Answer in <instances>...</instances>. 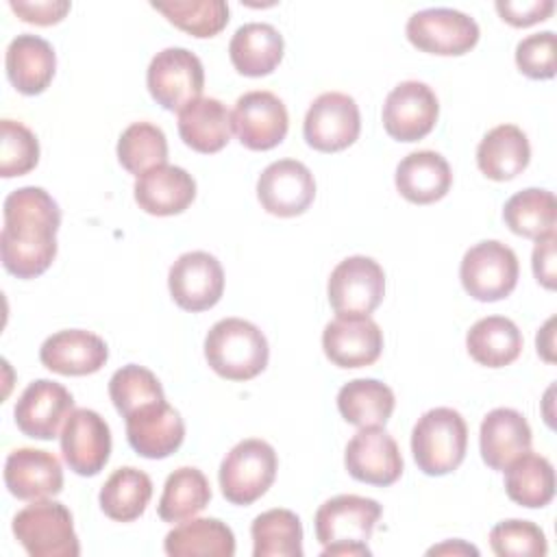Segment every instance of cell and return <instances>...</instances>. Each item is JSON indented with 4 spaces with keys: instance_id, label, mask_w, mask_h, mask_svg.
Returning a JSON list of instances; mask_svg holds the SVG:
<instances>
[{
    "instance_id": "obj_1",
    "label": "cell",
    "mask_w": 557,
    "mask_h": 557,
    "mask_svg": "<svg viewBox=\"0 0 557 557\" xmlns=\"http://www.w3.org/2000/svg\"><path fill=\"white\" fill-rule=\"evenodd\" d=\"M2 218L0 255L4 270L17 278L44 274L57 257V231L61 226L57 200L44 187L26 185L4 198Z\"/></svg>"
},
{
    "instance_id": "obj_2",
    "label": "cell",
    "mask_w": 557,
    "mask_h": 557,
    "mask_svg": "<svg viewBox=\"0 0 557 557\" xmlns=\"http://www.w3.org/2000/svg\"><path fill=\"white\" fill-rule=\"evenodd\" d=\"M383 509L374 498L339 494L324 500L313 518L315 540L324 546L322 557L370 555L368 540Z\"/></svg>"
},
{
    "instance_id": "obj_3",
    "label": "cell",
    "mask_w": 557,
    "mask_h": 557,
    "mask_svg": "<svg viewBox=\"0 0 557 557\" xmlns=\"http://www.w3.org/2000/svg\"><path fill=\"white\" fill-rule=\"evenodd\" d=\"M205 359L226 381H250L265 370L270 346L257 324L244 318H224L205 337Z\"/></svg>"
},
{
    "instance_id": "obj_4",
    "label": "cell",
    "mask_w": 557,
    "mask_h": 557,
    "mask_svg": "<svg viewBox=\"0 0 557 557\" xmlns=\"http://www.w3.org/2000/svg\"><path fill=\"white\" fill-rule=\"evenodd\" d=\"M468 448V424L457 409L435 407L418 418L411 431V453L418 470L444 476L461 466Z\"/></svg>"
},
{
    "instance_id": "obj_5",
    "label": "cell",
    "mask_w": 557,
    "mask_h": 557,
    "mask_svg": "<svg viewBox=\"0 0 557 557\" xmlns=\"http://www.w3.org/2000/svg\"><path fill=\"white\" fill-rule=\"evenodd\" d=\"M13 535L33 557H78L81 544L70 509L59 500H33L13 518Z\"/></svg>"
},
{
    "instance_id": "obj_6",
    "label": "cell",
    "mask_w": 557,
    "mask_h": 557,
    "mask_svg": "<svg viewBox=\"0 0 557 557\" xmlns=\"http://www.w3.org/2000/svg\"><path fill=\"white\" fill-rule=\"evenodd\" d=\"M276 470V450L265 440H242L220 463L218 481L222 496L233 505H252L272 487Z\"/></svg>"
},
{
    "instance_id": "obj_7",
    "label": "cell",
    "mask_w": 557,
    "mask_h": 557,
    "mask_svg": "<svg viewBox=\"0 0 557 557\" xmlns=\"http://www.w3.org/2000/svg\"><path fill=\"white\" fill-rule=\"evenodd\" d=\"M518 257L516 252L498 242L485 239L466 250L459 278L463 289L479 302H496L507 298L518 285Z\"/></svg>"
},
{
    "instance_id": "obj_8",
    "label": "cell",
    "mask_w": 557,
    "mask_h": 557,
    "mask_svg": "<svg viewBox=\"0 0 557 557\" xmlns=\"http://www.w3.org/2000/svg\"><path fill=\"white\" fill-rule=\"evenodd\" d=\"M413 48L437 57H461L470 52L479 37V24L463 11L435 7L416 11L405 26Z\"/></svg>"
},
{
    "instance_id": "obj_9",
    "label": "cell",
    "mask_w": 557,
    "mask_h": 557,
    "mask_svg": "<svg viewBox=\"0 0 557 557\" xmlns=\"http://www.w3.org/2000/svg\"><path fill=\"white\" fill-rule=\"evenodd\" d=\"M146 87L157 104L165 111H181L200 98L205 87V67L187 48H163L146 70Z\"/></svg>"
},
{
    "instance_id": "obj_10",
    "label": "cell",
    "mask_w": 557,
    "mask_h": 557,
    "mask_svg": "<svg viewBox=\"0 0 557 557\" xmlns=\"http://www.w3.org/2000/svg\"><path fill=\"white\" fill-rule=\"evenodd\" d=\"M326 294L337 315H370L385 296V272L372 257H346L333 268Z\"/></svg>"
},
{
    "instance_id": "obj_11",
    "label": "cell",
    "mask_w": 557,
    "mask_h": 557,
    "mask_svg": "<svg viewBox=\"0 0 557 557\" xmlns=\"http://www.w3.org/2000/svg\"><path fill=\"white\" fill-rule=\"evenodd\" d=\"M361 131L359 107L342 91L320 94L305 115V141L318 152H339L352 146Z\"/></svg>"
},
{
    "instance_id": "obj_12",
    "label": "cell",
    "mask_w": 557,
    "mask_h": 557,
    "mask_svg": "<svg viewBox=\"0 0 557 557\" xmlns=\"http://www.w3.org/2000/svg\"><path fill=\"white\" fill-rule=\"evenodd\" d=\"M383 128L396 141H418L426 137L440 117L435 91L422 81L398 83L383 102Z\"/></svg>"
},
{
    "instance_id": "obj_13",
    "label": "cell",
    "mask_w": 557,
    "mask_h": 557,
    "mask_svg": "<svg viewBox=\"0 0 557 557\" xmlns=\"http://www.w3.org/2000/svg\"><path fill=\"white\" fill-rule=\"evenodd\" d=\"M168 287L181 309L191 313L207 311L215 307L224 294L222 263L205 250L185 252L170 265Z\"/></svg>"
},
{
    "instance_id": "obj_14",
    "label": "cell",
    "mask_w": 557,
    "mask_h": 557,
    "mask_svg": "<svg viewBox=\"0 0 557 557\" xmlns=\"http://www.w3.org/2000/svg\"><path fill=\"white\" fill-rule=\"evenodd\" d=\"M233 131L248 150H270L278 146L289 128V115L272 91H246L237 98L231 113Z\"/></svg>"
},
{
    "instance_id": "obj_15",
    "label": "cell",
    "mask_w": 557,
    "mask_h": 557,
    "mask_svg": "<svg viewBox=\"0 0 557 557\" xmlns=\"http://www.w3.org/2000/svg\"><path fill=\"white\" fill-rule=\"evenodd\" d=\"M344 466L352 479L387 487L403 474V455L396 440L383 426H366L346 444Z\"/></svg>"
},
{
    "instance_id": "obj_16",
    "label": "cell",
    "mask_w": 557,
    "mask_h": 557,
    "mask_svg": "<svg viewBox=\"0 0 557 557\" xmlns=\"http://www.w3.org/2000/svg\"><path fill=\"white\" fill-rule=\"evenodd\" d=\"M257 198L261 207L276 218H296L311 207L315 178L302 161L281 159L259 174Z\"/></svg>"
},
{
    "instance_id": "obj_17",
    "label": "cell",
    "mask_w": 557,
    "mask_h": 557,
    "mask_svg": "<svg viewBox=\"0 0 557 557\" xmlns=\"http://www.w3.org/2000/svg\"><path fill=\"white\" fill-rule=\"evenodd\" d=\"M322 350L337 368L372 366L383 352V331L370 315H337L322 331Z\"/></svg>"
},
{
    "instance_id": "obj_18",
    "label": "cell",
    "mask_w": 557,
    "mask_h": 557,
    "mask_svg": "<svg viewBox=\"0 0 557 557\" xmlns=\"http://www.w3.org/2000/svg\"><path fill=\"white\" fill-rule=\"evenodd\" d=\"M59 442L65 463L81 476H96L111 457V429L94 409H74Z\"/></svg>"
},
{
    "instance_id": "obj_19",
    "label": "cell",
    "mask_w": 557,
    "mask_h": 557,
    "mask_svg": "<svg viewBox=\"0 0 557 557\" xmlns=\"http://www.w3.org/2000/svg\"><path fill=\"white\" fill-rule=\"evenodd\" d=\"M74 411V396L57 381L37 379L20 394L13 416L17 429L33 440H54Z\"/></svg>"
},
{
    "instance_id": "obj_20",
    "label": "cell",
    "mask_w": 557,
    "mask_h": 557,
    "mask_svg": "<svg viewBox=\"0 0 557 557\" xmlns=\"http://www.w3.org/2000/svg\"><path fill=\"white\" fill-rule=\"evenodd\" d=\"M126 440L137 455L146 459H165L181 448L185 440V422L165 398L154 400L126 416Z\"/></svg>"
},
{
    "instance_id": "obj_21",
    "label": "cell",
    "mask_w": 557,
    "mask_h": 557,
    "mask_svg": "<svg viewBox=\"0 0 557 557\" xmlns=\"http://www.w3.org/2000/svg\"><path fill=\"white\" fill-rule=\"evenodd\" d=\"M4 485L20 500L57 496L63 490L61 461L41 448H15L4 461Z\"/></svg>"
},
{
    "instance_id": "obj_22",
    "label": "cell",
    "mask_w": 557,
    "mask_h": 557,
    "mask_svg": "<svg viewBox=\"0 0 557 557\" xmlns=\"http://www.w3.org/2000/svg\"><path fill=\"white\" fill-rule=\"evenodd\" d=\"M109 359L104 339L85 329H65L50 335L39 348V361L63 376H85L98 372Z\"/></svg>"
},
{
    "instance_id": "obj_23",
    "label": "cell",
    "mask_w": 557,
    "mask_h": 557,
    "mask_svg": "<svg viewBox=\"0 0 557 557\" xmlns=\"http://www.w3.org/2000/svg\"><path fill=\"white\" fill-rule=\"evenodd\" d=\"M135 202L150 215H178L196 198L194 176L178 165H157L135 178Z\"/></svg>"
},
{
    "instance_id": "obj_24",
    "label": "cell",
    "mask_w": 557,
    "mask_h": 557,
    "mask_svg": "<svg viewBox=\"0 0 557 557\" xmlns=\"http://www.w3.org/2000/svg\"><path fill=\"white\" fill-rule=\"evenodd\" d=\"M533 433L527 418L509 407L492 409L479 431L481 459L487 468L503 472L513 459L531 450Z\"/></svg>"
},
{
    "instance_id": "obj_25",
    "label": "cell",
    "mask_w": 557,
    "mask_h": 557,
    "mask_svg": "<svg viewBox=\"0 0 557 557\" xmlns=\"http://www.w3.org/2000/svg\"><path fill=\"white\" fill-rule=\"evenodd\" d=\"M4 67L11 85L24 96L48 89L57 70V54L50 41L39 35L22 33L7 46Z\"/></svg>"
},
{
    "instance_id": "obj_26",
    "label": "cell",
    "mask_w": 557,
    "mask_h": 557,
    "mask_svg": "<svg viewBox=\"0 0 557 557\" xmlns=\"http://www.w3.org/2000/svg\"><path fill=\"white\" fill-rule=\"evenodd\" d=\"M394 183L405 200L413 205H431L448 194L453 185V172L440 152L416 150L400 159L396 165Z\"/></svg>"
},
{
    "instance_id": "obj_27",
    "label": "cell",
    "mask_w": 557,
    "mask_h": 557,
    "mask_svg": "<svg viewBox=\"0 0 557 557\" xmlns=\"http://www.w3.org/2000/svg\"><path fill=\"white\" fill-rule=\"evenodd\" d=\"M231 113L218 98H196L178 111V135L200 154L220 152L231 141Z\"/></svg>"
},
{
    "instance_id": "obj_28",
    "label": "cell",
    "mask_w": 557,
    "mask_h": 557,
    "mask_svg": "<svg viewBox=\"0 0 557 557\" xmlns=\"http://www.w3.org/2000/svg\"><path fill=\"white\" fill-rule=\"evenodd\" d=\"M283 35L265 22H248L235 30L228 44L233 67L250 78L268 76L283 59Z\"/></svg>"
},
{
    "instance_id": "obj_29",
    "label": "cell",
    "mask_w": 557,
    "mask_h": 557,
    "mask_svg": "<svg viewBox=\"0 0 557 557\" xmlns=\"http://www.w3.org/2000/svg\"><path fill=\"white\" fill-rule=\"evenodd\" d=\"M531 146L516 124H498L476 146V165L492 181H511L527 170Z\"/></svg>"
},
{
    "instance_id": "obj_30",
    "label": "cell",
    "mask_w": 557,
    "mask_h": 557,
    "mask_svg": "<svg viewBox=\"0 0 557 557\" xmlns=\"http://www.w3.org/2000/svg\"><path fill=\"white\" fill-rule=\"evenodd\" d=\"M522 344L520 329L505 315L481 318L466 335L468 355L485 368H505L513 363L522 352Z\"/></svg>"
},
{
    "instance_id": "obj_31",
    "label": "cell",
    "mask_w": 557,
    "mask_h": 557,
    "mask_svg": "<svg viewBox=\"0 0 557 557\" xmlns=\"http://www.w3.org/2000/svg\"><path fill=\"white\" fill-rule=\"evenodd\" d=\"M163 550L170 557H233L235 535L231 527L218 518H194L181 522L165 535Z\"/></svg>"
},
{
    "instance_id": "obj_32",
    "label": "cell",
    "mask_w": 557,
    "mask_h": 557,
    "mask_svg": "<svg viewBox=\"0 0 557 557\" xmlns=\"http://www.w3.org/2000/svg\"><path fill=\"white\" fill-rule=\"evenodd\" d=\"M396 398L389 385L376 379H352L337 392V409L348 424L359 429L385 426Z\"/></svg>"
},
{
    "instance_id": "obj_33",
    "label": "cell",
    "mask_w": 557,
    "mask_h": 557,
    "mask_svg": "<svg viewBox=\"0 0 557 557\" xmlns=\"http://www.w3.org/2000/svg\"><path fill=\"white\" fill-rule=\"evenodd\" d=\"M152 498V481L144 470L124 466L113 470L98 494L100 509L115 522L137 520Z\"/></svg>"
},
{
    "instance_id": "obj_34",
    "label": "cell",
    "mask_w": 557,
    "mask_h": 557,
    "mask_svg": "<svg viewBox=\"0 0 557 557\" xmlns=\"http://www.w3.org/2000/svg\"><path fill=\"white\" fill-rule=\"evenodd\" d=\"M505 492L507 496L522 507L537 509L546 507L555 496V470L553 463L527 450L513 459L505 470Z\"/></svg>"
},
{
    "instance_id": "obj_35",
    "label": "cell",
    "mask_w": 557,
    "mask_h": 557,
    "mask_svg": "<svg viewBox=\"0 0 557 557\" xmlns=\"http://www.w3.org/2000/svg\"><path fill=\"white\" fill-rule=\"evenodd\" d=\"M211 500V485L194 466L176 468L163 485L157 513L165 522H183L200 513Z\"/></svg>"
},
{
    "instance_id": "obj_36",
    "label": "cell",
    "mask_w": 557,
    "mask_h": 557,
    "mask_svg": "<svg viewBox=\"0 0 557 557\" xmlns=\"http://www.w3.org/2000/svg\"><path fill=\"white\" fill-rule=\"evenodd\" d=\"M503 220L511 233L527 239H540L555 233L557 205L553 191L527 187L513 194L503 207Z\"/></svg>"
},
{
    "instance_id": "obj_37",
    "label": "cell",
    "mask_w": 557,
    "mask_h": 557,
    "mask_svg": "<svg viewBox=\"0 0 557 557\" xmlns=\"http://www.w3.org/2000/svg\"><path fill=\"white\" fill-rule=\"evenodd\" d=\"M255 557H302V524L289 509H268L250 524Z\"/></svg>"
},
{
    "instance_id": "obj_38",
    "label": "cell",
    "mask_w": 557,
    "mask_h": 557,
    "mask_svg": "<svg viewBox=\"0 0 557 557\" xmlns=\"http://www.w3.org/2000/svg\"><path fill=\"white\" fill-rule=\"evenodd\" d=\"M115 150L120 165L135 176L168 163L165 133L150 122H133L126 126L117 139Z\"/></svg>"
},
{
    "instance_id": "obj_39",
    "label": "cell",
    "mask_w": 557,
    "mask_h": 557,
    "mask_svg": "<svg viewBox=\"0 0 557 557\" xmlns=\"http://www.w3.org/2000/svg\"><path fill=\"white\" fill-rule=\"evenodd\" d=\"M152 9L163 13L170 24L198 39L215 37L228 24V4L224 0L152 2Z\"/></svg>"
},
{
    "instance_id": "obj_40",
    "label": "cell",
    "mask_w": 557,
    "mask_h": 557,
    "mask_svg": "<svg viewBox=\"0 0 557 557\" xmlns=\"http://www.w3.org/2000/svg\"><path fill=\"white\" fill-rule=\"evenodd\" d=\"M109 398L120 416H131L139 407L163 400V387L159 379L144 366L128 363L113 372L109 379Z\"/></svg>"
},
{
    "instance_id": "obj_41",
    "label": "cell",
    "mask_w": 557,
    "mask_h": 557,
    "mask_svg": "<svg viewBox=\"0 0 557 557\" xmlns=\"http://www.w3.org/2000/svg\"><path fill=\"white\" fill-rule=\"evenodd\" d=\"M39 163L37 135L15 120L0 122V176H24Z\"/></svg>"
},
{
    "instance_id": "obj_42",
    "label": "cell",
    "mask_w": 557,
    "mask_h": 557,
    "mask_svg": "<svg viewBox=\"0 0 557 557\" xmlns=\"http://www.w3.org/2000/svg\"><path fill=\"white\" fill-rule=\"evenodd\" d=\"M490 546L498 557H544L548 542L544 531L531 520H503L490 531Z\"/></svg>"
},
{
    "instance_id": "obj_43",
    "label": "cell",
    "mask_w": 557,
    "mask_h": 557,
    "mask_svg": "<svg viewBox=\"0 0 557 557\" xmlns=\"http://www.w3.org/2000/svg\"><path fill=\"white\" fill-rule=\"evenodd\" d=\"M518 70L533 81H548L557 67V37L553 30H542L524 37L516 46Z\"/></svg>"
},
{
    "instance_id": "obj_44",
    "label": "cell",
    "mask_w": 557,
    "mask_h": 557,
    "mask_svg": "<svg viewBox=\"0 0 557 557\" xmlns=\"http://www.w3.org/2000/svg\"><path fill=\"white\" fill-rule=\"evenodd\" d=\"M498 15L503 22L516 26V28H527L537 22H544L553 15L555 2L553 0H529V2H513V0H498L496 4Z\"/></svg>"
},
{
    "instance_id": "obj_45",
    "label": "cell",
    "mask_w": 557,
    "mask_h": 557,
    "mask_svg": "<svg viewBox=\"0 0 557 557\" xmlns=\"http://www.w3.org/2000/svg\"><path fill=\"white\" fill-rule=\"evenodd\" d=\"M9 7L22 22L37 26L59 24L72 9L67 0H11Z\"/></svg>"
},
{
    "instance_id": "obj_46",
    "label": "cell",
    "mask_w": 557,
    "mask_h": 557,
    "mask_svg": "<svg viewBox=\"0 0 557 557\" xmlns=\"http://www.w3.org/2000/svg\"><path fill=\"white\" fill-rule=\"evenodd\" d=\"M555 233L535 239L531 265L537 283L546 289H555Z\"/></svg>"
},
{
    "instance_id": "obj_47",
    "label": "cell",
    "mask_w": 557,
    "mask_h": 557,
    "mask_svg": "<svg viewBox=\"0 0 557 557\" xmlns=\"http://www.w3.org/2000/svg\"><path fill=\"white\" fill-rule=\"evenodd\" d=\"M553 324H555V318H550L544 326H542V331L537 333V337H535V344H537V352L546 359V361H553Z\"/></svg>"
},
{
    "instance_id": "obj_48",
    "label": "cell",
    "mask_w": 557,
    "mask_h": 557,
    "mask_svg": "<svg viewBox=\"0 0 557 557\" xmlns=\"http://www.w3.org/2000/svg\"><path fill=\"white\" fill-rule=\"evenodd\" d=\"M442 553H470V555H479V550L474 548V546H470V544H466V542H461V540H457V542H446V544H440V546H433V548H429V555H442Z\"/></svg>"
}]
</instances>
